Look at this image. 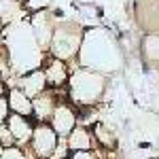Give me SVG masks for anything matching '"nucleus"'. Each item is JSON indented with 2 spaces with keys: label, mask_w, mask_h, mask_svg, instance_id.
I'll return each mask as SVG.
<instances>
[{
  "label": "nucleus",
  "mask_w": 159,
  "mask_h": 159,
  "mask_svg": "<svg viewBox=\"0 0 159 159\" xmlns=\"http://www.w3.org/2000/svg\"><path fill=\"white\" fill-rule=\"evenodd\" d=\"M76 60H79L81 68H89V70L106 74V70L119 68L121 55H119V47L112 43L108 32L96 28V30L85 32L83 47H81V53Z\"/></svg>",
  "instance_id": "nucleus-1"
},
{
  "label": "nucleus",
  "mask_w": 159,
  "mask_h": 159,
  "mask_svg": "<svg viewBox=\"0 0 159 159\" xmlns=\"http://www.w3.org/2000/svg\"><path fill=\"white\" fill-rule=\"evenodd\" d=\"M106 74L89 70V68H76L70 72L68 79V102H72L79 110L85 108H98L106 98Z\"/></svg>",
  "instance_id": "nucleus-2"
},
{
  "label": "nucleus",
  "mask_w": 159,
  "mask_h": 159,
  "mask_svg": "<svg viewBox=\"0 0 159 159\" xmlns=\"http://www.w3.org/2000/svg\"><path fill=\"white\" fill-rule=\"evenodd\" d=\"M83 38H85V30L83 25L74 19H60L55 30H53V38L49 45V55L57 57V60L70 64L79 57L81 47H83Z\"/></svg>",
  "instance_id": "nucleus-3"
},
{
  "label": "nucleus",
  "mask_w": 159,
  "mask_h": 159,
  "mask_svg": "<svg viewBox=\"0 0 159 159\" xmlns=\"http://www.w3.org/2000/svg\"><path fill=\"white\" fill-rule=\"evenodd\" d=\"M68 100V89H47L40 96L32 100V121L34 123H49L53 110L57 108V104Z\"/></svg>",
  "instance_id": "nucleus-4"
},
{
  "label": "nucleus",
  "mask_w": 159,
  "mask_h": 159,
  "mask_svg": "<svg viewBox=\"0 0 159 159\" xmlns=\"http://www.w3.org/2000/svg\"><path fill=\"white\" fill-rule=\"evenodd\" d=\"M57 15H53L51 11H36L32 13V17H30V30H32V34L36 38L38 47L40 51H45V53H49V45H51V38H53V30H55V25H57Z\"/></svg>",
  "instance_id": "nucleus-5"
},
{
  "label": "nucleus",
  "mask_w": 159,
  "mask_h": 159,
  "mask_svg": "<svg viewBox=\"0 0 159 159\" xmlns=\"http://www.w3.org/2000/svg\"><path fill=\"white\" fill-rule=\"evenodd\" d=\"M79 112L81 110L76 108L72 102H68V100L57 104V108L53 110V115L49 119V125L57 134V138H68L72 134V129L79 125Z\"/></svg>",
  "instance_id": "nucleus-6"
},
{
  "label": "nucleus",
  "mask_w": 159,
  "mask_h": 159,
  "mask_svg": "<svg viewBox=\"0 0 159 159\" xmlns=\"http://www.w3.org/2000/svg\"><path fill=\"white\" fill-rule=\"evenodd\" d=\"M57 142H60V138H57V134L53 132V127H51L49 123H36L32 140H30V148L36 153L38 159H53L55 157Z\"/></svg>",
  "instance_id": "nucleus-7"
},
{
  "label": "nucleus",
  "mask_w": 159,
  "mask_h": 159,
  "mask_svg": "<svg viewBox=\"0 0 159 159\" xmlns=\"http://www.w3.org/2000/svg\"><path fill=\"white\" fill-rule=\"evenodd\" d=\"M136 24L144 34H159V0L136 2Z\"/></svg>",
  "instance_id": "nucleus-8"
},
{
  "label": "nucleus",
  "mask_w": 159,
  "mask_h": 159,
  "mask_svg": "<svg viewBox=\"0 0 159 159\" xmlns=\"http://www.w3.org/2000/svg\"><path fill=\"white\" fill-rule=\"evenodd\" d=\"M43 72H45V79H47V87L49 89H64L68 85V79H70V68L66 61L57 60V57H51L47 53V57L43 61Z\"/></svg>",
  "instance_id": "nucleus-9"
},
{
  "label": "nucleus",
  "mask_w": 159,
  "mask_h": 159,
  "mask_svg": "<svg viewBox=\"0 0 159 159\" xmlns=\"http://www.w3.org/2000/svg\"><path fill=\"white\" fill-rule=\"evenodd\" d=\"M7 125H9L13 138H15V142H17V148H24V147L30 144L32 134H34V127H36V123L32 121L30 117L11 115V117L7 119Z\"/></svg>",
  "instance_id": "nucleus-10"
},
{
  "label": "nucleus",
  "mask_w": 159,
  "mask_h": 159,
  "mask_svg": "<svg viewBox=\"0 0 159 159\" xmlns=\"http://www.w3.org/2000/svg\"><path fill=\"white\" fill-rule=\"evenodd\" d=\"M17 87L24 91L30 100H34L36 96H40L43 91H47V79H45V72L43 68H36V70H30V72L19 74L17 79Z\"/></svg>",
  "instance_id": "nucleus-11"
},
{
  "label": "nucleus",
  "mask_w": 159,
  "mask_h": 159,
  "mask_svg": "<svg viewBox=\"0 0 159 159\" xmlns=\"http://www.w3.org/2000/svg\"><path fill=\"white\" fill-rule=\"evenodd\" d=\"M66 147L70 153H76V151H93V148H98V144H96V138H93L89 127L76 125L72 129V134L66 138Z\"/></svg>",
  "instance_id": "nucleus-12"
},
{
  "label": "nucleus",
  "mask_w": 159,
  "mask_h": 159,
  "mask_svg": "<svg viewBox=\"0 0 159 159\" xmlns=\"http://www.w3.org/2000/svg\"><path fill=\"white\" fill-rule=\"evenodd\" d=\"M91 134H93L96 144L100 148H104V151H117V147H119V136H117V132L106 121H98L91 127Z\"/></svg>",
  "instance_id": "nucleus-13"
},
{
  "label": "nucleus",
  "mask_w": 159,
  "mask_h": 159,
  "mask_svg": "<svg viewBox=\"0 0 159 159\" xmlns=\"http://www.w3.org/2000/svg\"><path fill=\"white\" fill-rule=\"evenodd\" d=\"M7 100H9L11 115H21V117L32 119V100L28 98L19 87H11L9 93H7Z\"/></svg>",
  "instance_id": "nucleus-14"
},
{
  "label": "nucleus",
  "mask_w": 159,
  "mask_h": 159,
  "mask_svg": "<svg viewBox=\"0 0 159 159\" xmlns=\"http://www.w3.org/2000/svg\"><path fill=\"white\" fill-rule=\"evenodd\" d=\"M140 53L148 66H159V34H144L140 38Z\"/></svg>",
  "instance_id": "nucleus-15"
},
{
  "label": "nucleus",
  "mask_w": 159,
  "mask_h": 159,
  "mask_svg": "<svg viewBox=\"0 0 159 159\" xmlns=\"http://www.w3.org/2000/svg\"><path fill=\"white\" fill-rule=\"evenodd\" d=\"M0 144L4 148H15L17 147V142H15V138H13V134H11V129H9L7 123L0 125Z\"/></svg>",
  "instance_id": "nucleus-16"
},
{
  "label": "nucleus",
  "mask_w": 159,
  "mask_h": 159,
  "mask_svg": "<svg viewBox=\"0 0 159 159\" xmlns=\"http://www.w3.org/2000/svg\"><path fill=\"white\" fill-rule=\"evenodd\" d=\"M9 117H11V108H9V100L4 96V98H0V125L7 123Z\"/></svg>",
  "instance_id": "nucleus-17"
},
{
  "label": "nucleus",
  "mask_w": 159,
  "mask_h": 159,
  "mask_svg": "<svg viewBox=\"0 0 159 159\" xmlns=\"http://www.w3.org/2000/svg\"><path fill=\"white\" fill-rule=\"evenodd\" d=\"M68 159H98L96 151H76V153H70Z\"/></svg>",
  "instance_id": "nucleus-18"
},
{
  "label": "nucleus",
  "mask_w": 159,
  "mask_h": 159,
  "mask_svg": "<svg viewBox=\"0 0 159 159\" xmlns=\"http://www.w3.org/2000/svg\"><path fill=\"white\" fill-rule=\"evenodd\" d=\"M0 159H25V157H24V151L15 147V148H7L4 155H2Z\"/></svg>",
  "instance_id": "nucleus-19"
},
{
  "label": "nucleus",
  "mask_w": 159,
  "mask_h": 159,
  "mask_svg": "<svg viewBox=\"0 0 159 159\" xmlns=\"http://www.w3.org/2000/svg\"><path fill=\"white\" fill-rule=\"evenodd\" d=\"M49 2H51V0H28V4L34 9V13H36V11H45Z\"/></svg>",
  "instance_id": "nucleus-20"
},
{
  "label": "nucleus",
  "mask_w": 159,
  "mask_h": 159,
  "mask_svg": "<svg viewBox=\"0 0 159 159\" xmlns=\"http://www.w3.org/2000/svg\"><path fill=\"white\" fill-rule=\"evenodd\" d=\"M7 93H9V87H7V79H4V76L0 74V98H4Z\"/></svg>",
  "instance_id": "nucleus-21"
}]
</instances>
